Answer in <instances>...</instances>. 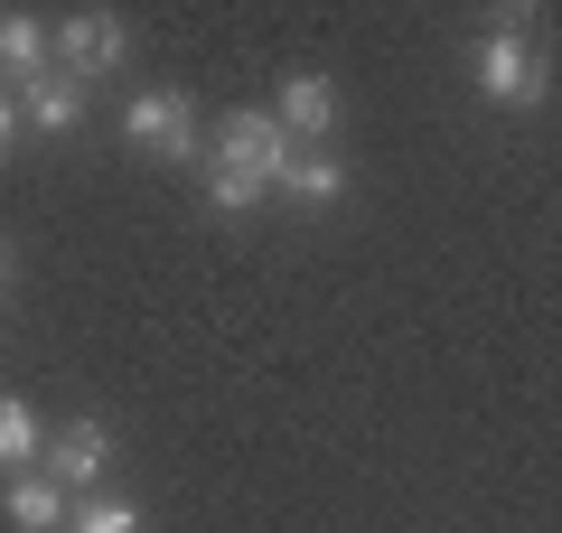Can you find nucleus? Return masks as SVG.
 I'll return each mask as SVG.
<instances>
[{"mask_svg":"<svg viewBox=\"0 0 562 533\" xmlns=\"http://www.w3.org/2000/svg\"><path fill=\"white\" fill-rule=\"evenodd\" d=\"M281 159H291V140H281L272 113H225L216 122V150H206V206H216V216L262 206V188L281 178Z\"/></svg>","mask_w":562,"mask_h":533,"instance_id":"1","label":"nucleus"},{"mask_svg":"<svg viewBox=\"0 0 562 533\" xmlns=\"http://www.w3.org/2000/svg\"><path fill=\"white\" fill-rule=\"evenodd\" d=\"M469 57H479V94L543 103V57H535V38H525V10H497V29H487Z\"/></svg>","mask_w":562,"mask_h":533,"instance_id":"2","label":"nucleus"},{"mask_svg":"<svg viewBox=\"0 0 562 533\" xmlns=\"http://www.w3.org/2000/svg\"><path fill=\"white\" fill-rule=\"evenodd\" d=\"M122 140H132L140 159H198V103H188L179 84H150V94L122 103Z\"/></svg>","mask_w":562,"mask_h":533,"instance_id":"3","label":"nucleus"},{"mask_svg":"<svg viewBox=\"0 0 562 533\" xmlns=\"http://www.w3.org/2000/svg\"><path fill=\"white\" fill-rule=\"evenodd\" d=\"M122 47H132V38H122V20H113V10H76V20H66L57 29V76H76V84H94V76H113V66H122Z\"/></svg>","mask_w":562,"mask_h":533,"instance_id":"4","label":"nucleus"},{"mask_svg":"<svg viewBox=\"0 0 562 533\" xmlns=\"http://www.w3.org/2000/svg\"><path fill=\"white\" fill-rule=\"evenodd\" d=\"M103 468H113V431H103V421H66V431L47 440V477H57L66 496H76V487H94Z\"/></svg>","mask_w":562,"mask_h":533,"instance_id":"5","label":"nucleus"},{"mask_svg":"<svg viewBox=\"0 0 562 533\" xmlns=\"http://www.w3.org/2000/svg\"><path fill=\"white\" fill-rule=\"evenodd\" d=\"M272 122H281V140L301 150V140H319L328 122H338V84L328 76H291L281 84V103H272Z\"/></svg>","mask_w":562,"mask_h":533,"instance_id":"6","label":"nucleus"},{"mask_svg":"<svg viewBox=\"0 0 562 533\" xmlns=\"http://www.w3.org/2000/svg\"><path fill=\"white\" fill-rule=\"evenodd\" d=\"M47 76V20H29V10H10V20H0V84H38Z\"/></svg>","mask_w":562,"mask_h":533,"instance_id":"7","label":"nucleus"},{"mask_svg":"<svg viewBox=\"0 0 562 533\" xmlns=\"http://www.w3.org/2000/svg\"><path fill=\"white\" fill-rule=\"evenodd\" d=\"M0 506H10L20 533H66V487H57V477H10Z\"/></svg>","mask_w":562,"mask_h":533,"instance_id":"8","label":"nucleus"},{"mask_svg":"<svg viewBox=\"0 0 562 533\" xmlns=\"http://www.w3.org/2000/svg\"><path fill=\"white\" fill-rule=\"evenodd\" d=\"M272 188H291V197L328 206V197H338V188H347V169H338V159H328V150H291V159H281V178H272Z\"/></svg>","mask_w":562,"mask_h":533,"instance_id":"9","label":"nucleus"},{"mask_svg":"<svg viewBox=\"0 0 562 533\" xmlns=\"http://www.w3.org/2000/svg\"><path fill=\"white\" fill-rule=\"evenodd\" d=\"M20 103H29V122H38V132H66V122L85 113V84H76V76H57V66H47V76L29 84Z\"/></svg>","mask_w":562,"mask_h":533,"instance_id":"10","label":"nucleus"},{"mask_svg":"<svg viewBox=\"0 0 562 533\" xmlns=\"http://www.w3.org/2000/svg\"><path fill=\"white\" fill-rule=\"evenodd\" d=\"M38 440H47V431H38V412H29L20 394H0V468H20Z\"/></svg>","mask_w":562,"mask_h":533,"instance_id":"11","label":"nucleus"},{"mask_svg":"<svg viewBox=\"0 0 562 533\" xmlns=\"http://www.w3.org/2000/svg\"><path fill=\"white\" fill-rule=\"evenodd\" d=\"M66 533H140V506H122V496H103V506L66 514Z\"/></svg>","mask_w":562,"mask_h":533,"instance_id":"12","label":"nucleus"},{"mask_svg":"<svg viewBox=\"0 0 562 533\" xmlns=\"http://www.w3.org/2000/svg\"><path fill=\"white\" fill-rule=\"evenodd\" d=\"M20 140V94H0V150Z\"/></svg>","mask_w":562,"mask_h":533,"instance_id":"13","label":"nucleus"},{"mask_svg":"<svg viewBox=\"0 0 562 533\" xmlns=\"http://www.w3.org/2000/svg\"><path fill=\"white\" fill-rule=\"evenodd\" d=\"M0 272H10V243H0Z\"/></svg>","mask_w":562,"mask_h":533,"instance_id":"14","label":"nucleus"}]
</instances>
